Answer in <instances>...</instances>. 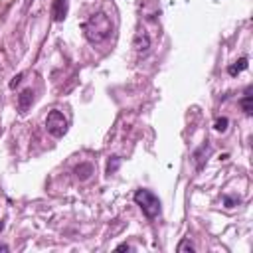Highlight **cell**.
Wrapping results in <instances>:
<instances>
[{
	"instance_id": "cell-1",
	"label": "cell",
	"mask_w": 253,
	"mask_h": 253,
	"mask_svg": "<svg viewBox=\"0 0 253 253\" xmlns=\"http://www.w3.org/2000/svg\"><path fill=\"white\" fill-rule=\"evenodd\" d=\"M83 34L89 44H103L111 38L113 34V22L105 12H95L83 22Z\"/></svg>"
},
{
	"instance_id": "cell-2",
	"label": "cell",
	"mask_w": 253,
	"mask_h": 253,
	"mask_svg": "<svg viewBox=\"0 0 253 253\" xmlns=\"http://www.w3.org/2000/svg\"><path fill=\"white\" fill-rule=\"evenodd\" d=\"M133 200L140 208V212L144 214V218H147V220H156L158 215L162 214V202H160V198L153 190L140 188V190L135 192Z\"/></svg>"
},
{
	"instance_id": "cell-3",
	"label": "cell",
	"mask_w": 253,
	"mask_h": 253,
	"mask_svg": "<svg viewBox=\"0 0 253 253\" xmlns=\"http://www.w3.org/2000/svg\"><path fill=\"white\" fill-rule=\"evenodd\" d=\"M44 125H46V131L54 138H61L67 133V119H65V115L61 111H50L46 121H44Z\"/></svg>"
},
{
	"instance_id": "cell-4",
	"label": "cell",
	"mask_w": 253,
	"mask_h": 253,
	"mask_svg": "<svg viewBox=\"0 0 253 253\" xmlns=\"http://www.w3.org/2000/svg\"><path fill=\"white\" fill-rule=\"evenodd\" d=\"M133 48H135V52L140 54V56L149 54V50H151V36L144 32V30H138V32L135 34V38H133Z\"/></svg>"
},
{
	"instance_id": "cell-5",
	"label": "cell",
	"mask_w": 253,
	"mask_h": 253,
	"mask_svg": "<svg viewBox=\"0 0 253 253\" xmlns=\"http://www.w3.org/2000/svg\"><path fill=\"white\" fill-rule=\"evenodd\" d=\"M67 10H69L67 0H54V4H52V18H54V22H63L65 16H67Z\"/></svg>"
},
{
	"instance_id": "cell-6",
	"label": "cell",
	"mask_w": 253,
	"mask_h": 253,
	"mask_svg": "<svg viewBox=\"0 0 253 253\" xmlns=\"http://www.w3.org/2000/svg\"><path fill=\"white\" fill-rule=\"evenodd\" d=\"M32 103H34V89H24V91H20V95H18V111L24 115V113H28V109L32 107Z\"/></svg>"
},
{
	"instance_id": "cell-7",
	"label": "cell",
	"mask_w": 253,
	"mask_h": 253,
	"mask_svg": "<svg viewBox=\"0 0 253 253\" xmlns=\"http://www.w3.org/2000/svg\"><path fill=\"white\" fill-rule=\"evenodd\" d=\"M239 105H241V109L243 113L249 117L253 113V85H247L245 91H243V97L239 99Z\"/></svg>"
},
{
	"instance_id": "cell-8",
	"label": "cell",
	"mask_w": 253,
	"mask_h": 253,
	"mask_svg": "<svg viewBox=\"0 0 253 253\" xmlns=\"http://www.w3.org/2000/svg\"><path fill=\"white\" fill-rule=\"evenodd\" d=\"M74 174H76V178H78V180L85 182V180H89V178L95 174V168H93V164H91V162H81L79 166H76V168H74Z\"/></svg>"
},
{
	"instance_id": "cell-9",
	"label": "cell",
	"mask_w": 253,
	"mask_h": 253,
	"mask_svg": "<svg viewBox=\"0 0 253 253\" xmlns=\"http://www.w3.org/2000/svg\"><path fill=\"white\" fill-rule=\"evenodd\" d=\"M208 153H210V144H208V142L202 144L200 149L194 151V156H192V158H194V162H196V170H202V168H204V160H206L204 156H208Z\"/></svg>"
},
{
	"instance_id": "cell-10",
	"label": "cell",
	"mask_w": 253,
	"mask_h": 253,
	"mask_svg": "<svg viewBox=\"0 0 253 253\" xmlns=\"http://www.w3.org/2000/svg\"><path fill=\"white\" fill-rule=\"evenodd\" d=\"M247 65H249V59L243 56V58H239L234 65H230V67H228V74H230V76H237V74H241V71H245V69H247Z\"/></svg>"
},
{
	"instance_id": "cell-11",
	"label": "cell",
	"mask_w": 253,
	"mask_h": 253,
	"mask_svg": "<svg viewBox=\"0 0 253 253\" xmlns=\"http://www.w3.org/2000/svg\"><path fill=\"white\" fill-rule=\"evenodd\" d=\"M119 166H121V158H119V156H109V160H107V168H105V174H107V176L115 174V172L119 170Z\"/></svg>"
},
{
	"instance_id": "cell-12",
	"label": "cell",
	"mask_w": 253,
	"mask_h": 253,
	"mask_svg": "<svg viewBox=\"0 0 253 253\" xmlns=\"http://www.w3.org/2000/svg\"><path fill=\"white\" fill-rule=\"evenodd\" d=\"M228 127H230V119L228 117H218V119H215V123H214V129L218 133H226Z\"/></svg>"
},
{
	"instance_id": "cell-13",
	"label": "cell",
	"mask_w": 253,
	"mask_h": 253,
	"mask_svg": "<svg viewBox=\"0 0 253 253\" xmlns=\"http://www.w3.org/2000/svg\"><path fill=\"white\" fill-rule=\"evenodd\" d=\"M180 253H184V251H196V247H194V243L190 241V237H186V239H182L178 243V247H176Z\"/></svg>"
},
{
	"instance_id": "cell-14",
	"label": "cell",
	"mask_w": 253,
	"mask_h": 253,
	"mask_svg": "<svg viewBox=\"0 0 253 253\" xmlns=\"http://www.w3.org/2000/svg\"><path fill=\"white\" fill-rule=\"evenodd\" d=\"M239 202H241L239 196H228V194L224 196V206H226V208H235Z\"/></svg>"
},
{
	"instance_id": "cell-15",
	"label": "cell",
	"mask_w": 253,
	"mask_h": 253,
	"mask_svg": "<svg viewBox=\"0 0 253 253\" xmlns=\"http://www.w3.org/2000/svg\"><path fill=\"white\" fill-rule=\"evenodd\" d=\"M22 78H24V74H18V76H14V78H12V81H10V89H14L16 85H20Z\"/></svg>"
},
{
	"instance_id": "cell-16",
	"label": "cell",
	"mask_w": 253,
	"mask_h": 253,
	"mask_svg": "<svg viewBox=\"0 0 253 253\" xmlns=\"http://www.w3.org/2000/svg\"><path fill=\"white\" fill-rule=\"evenodd\" d=\"M117 251H133V247L129 243H121V245H117Z\"/></svg>"
},
{
	"instance_id": "cell-17",
	"label": "cell",
	"mask_w": 253,
	"mask_h": 253,
	"mask_svg": "<svg viewBox=\"0 0 253 253\" xmlns=\"http://www.w3.org/2000/svg\"><path fill=\"white\" fill-rule=\"evenodd\" d=\"M8 249H10L8 245H0V251H8Z\"/></svg>"
},
{
	"instance_id": "cell-18",
	"label": "cell",
	"mask_w": 253,
	"mask_h": 253,
	"mask_svg": "<svg viewBox=\"0 0 253 253\" xmlns=\"http://www.w3.org/2000/svg\"><path fill=\"white\" fill-rule=\"evenodd\" d=\"M4 230V222H0V232H2Z\"/></svg>"
}]
</instances>
